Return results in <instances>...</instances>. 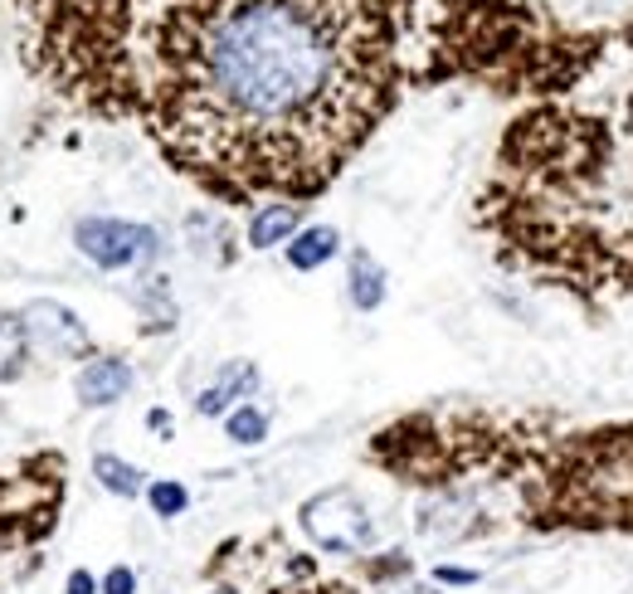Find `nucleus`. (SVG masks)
<instances>
[{
	"mask_svg": "<svg viewBox=\"0 0 633 594\" xmlns=\"http://www.w3.org/2000/svg\"><path fill=\"white\" fill-rule=\"evenodd\" d=\"M341 248V234L331 225H307L297 229L293 239H288V264L297 268V274H313V268H321L327 258H337Z\"/></svg>",
	"mask_w": 633,
	"mask_h": 594,
	"instance_id": "obj_11",
	"label": "nucleus"
},
{
	"mask_svg": "<svg viewBox=\"0 0 633 594\" xmlns=\"http://www.w3.org/2000/svg\"><path fill=\"white\" fill-rule=\"evenodd\" d=\"M439 585H477V570H463V566H439L434 570Z\"/></svg>",
	"mask_w": 633,
	"mask_h": 594,
	"instance_id": "obj_18",
	"label": "nucleus"
},
{
	"mask_svg": "<svg viewBox=\"0 0 633 594\" xmlns=\"http://www.w3.org/2000/svg\"><path fill=\"white\" fill-rule=\"evenodd\" d=\"M20 327H25V341H29V347L54 351V356L88 347V331H83L74 312L59 307V302H29L25 317H20Z\"/></svg>",
	"mask_w": 633,
	"mask_h": 594,
	"instance_id": "obj_7",
	"label": "nucleus"
},
{
	"mask_svg": "<svg viewBox=\"0 0 633 594\" xmlns=\"http://www.w3.org/2000/svg\"><path fill=\"white\" fill-rule=\"evenodd\" d=\"M395 0H157L132 118L220 201H313L400 98Z\"/></svg>",
	"mask_w": 633,
	"mask_h": 594,
	"instance_id": "obj_1",
	"label": "nucleus"
},
{
	"mask_svg": "<svg viewBox=\"0 0 633 594\" xmlns=\"http://www.w3.org/2000/svg\"><path fill=\"white\" fill-rule=\"evenodd\" d=\"M132 390V366L118 356H98L78 371V400L83 404H112Z\"/></svg>",
	"mask_w": 633,
	"mask_h": 594,
	"instance_id": "obj_8",
	"label": "nucleus"
},
{
	"mask_svg": "<svg viewBox=\"0 0 633 594\" xmlns=\"http://www.w3.org/2000/svg\"><path fill=\"white\" fill-rule=\"evenodd\" d=\"M93 473H98V483L108 487V493H118V497H137L142 493V473L132 463H122V458H112V453L93 458Z\"/></svg>",
	"mask_w": 633,
	"mask_h": 594,
	"instance_id": "obj_13",
	"label": "nucleus"
},
{
	"mask_svg": "<svg viewBox=\"0 0 633 594\" xmlns=\"http://www.w3.org/2000/svg\"><path fill=\"white\" fill-rule=\"evenodd\" d=\"M74 239L98 268H132L157 254V234L147 225H127V220H83Z\"/></svg>",
	"mask_w": 633,
	"mask_h": 594,
	"instance_id": "obj_6",
	"label": "nucleus"
},
{
	"mask_svg": "<svg viewBox=\"0 0 633 594\" xmlns=\"http://www.w3.org/2000/svg\"><path fill=\"white\" fill-rule=\"evenodd\" d=\"M147 497H151V512H157V517H181L185 507H191V493H185L181 483H171V477L151 483V487H147Z\"/></svg>",
	"mask_w": 633,
	"mask_h": 594,
	"instance_id": "obj_16",
	"label": "nucleus"
},
{
	"mask_svg": "<svg viewBox=\"0 0 633 594\" xmlns=\"http://www.w3.org/2000/svg\"><path fill=\"white\" fill-rule=\"evenodd\" d=\"M102 594H137V575H132L127 566H112L108 575H102Z\"/></svg>",
	"mask_w": 633,
	"mask_h": 594,
	"instance_id": "obj_17",
	"label": "nucleus"
},
{
	"mask_svg": "<svg viewBox=\"0 0 633 594\" xmlns=\"http://www.w3.org/2000/svg\"><path fill=\"white\" fill-rule=\"evenodd\" d=\"M303 531L317 541L327 556H356L376 541V521L361 507V497L351 487H331V493H317L313 502H303Z\"/></svg>",
	"mask_w": 633,
	"mask_h": 594,
	"instance_id": "obj_5",
	"label": "nucleus"
},
{
	"mask_svg": "<svg viewBox=\"0 0 633 594\" xmlns=\"http://www.w3.org/2000/svg\"><path fill=\"white\" fill-rule=\"evenodd\" d=\"M20 361H25V327L10 312H0V380H10Z\"/></svg>",
	"mask_w": 633,
	"mask_h": 594,
	"instance_id": "obj_15",
	"label": "nucleus"
},
{
	"mask_svg": "<svg viewBox=\"0 0 633 594\" xmlns=\"http://www.w3.org/2000/svg\"><path fill=\"white\" fill-rule=\"evenodd\" d=\"M303 225V205L293 201H268L248 215V248H273V244H288Z\"/></svg>",
	"mask_w": 633,
	"mask_h": 594,
	"instance_id": "obj_9",
	"label": "nucleus"
},
{
	"mask_svg": "<svg viewBox=\"0 0 633 594\" xmlns=\"http://www.w3.org/2000/svg\"><path fill=\"white\" fill-rule=\"evenodd\" d=\"M346 293H351V307H356V312H376L380 302H386V268H380L366 248H356V254H351Z\"/></svg>",
	"mask_w": 633,
	"mask_h": 594,
	"instance_id": "obj_12",
	"label": "nucleus"
},
{
	"mask_svg": "<svg viewBox=\"0 0 633 594\" xmlns=\"http://www.w3.org/2000/svg\"><path fill=\"white\" fill-rule=\"evenodd\" d=\"M224 434H230L234 444H244V448L264 444L268 439V414L258 410V404H239V410L224 414Z\"/></svg>",
	"mask_w": 633,
	"mask_h": 594,
	"instance_id": "obj_14",
	"label": "nucleus"
},
{
	"mask_svg": "<svg viewBox=\"0 0 633 594\" xmlns=\"http://www.w3.org/2000/svg\"><path fill=\"white\" fill-rule=\"evenodd\" d=\"M29 64L64 98L102 118H132L137 49L157 0H15Z\"/></svg>",
	"mask_w": 633,
	"mask_h": 594,
	"instance_id": "obj_4",
	"label": "nucleus"
},
{
	"mask_svg": "<svg viewBox=\"0 0 633 594\" xmlns=\"http://www.w3.org/2000/svg\"><path fill=\"white\" fill-rule=\"evenodd\" d=\"M404 78H487L502 93H556L585 78L595 39L551 25L526 0H395Z\"/></svg>",
	"mask_w": 633,
	"mask_h": 594,
	"instance_id": "obj_3",
	"label": "nucleus"
},
{
	"mask_svg": "<svg viewBox=\"0 0 633 594\" xmlns=\"http://www.w3.org/2000/svg\"><path fill=\"white\" fill-rule=\"evenodd\" d=\"M258 390V371L248 366V361H234L230 371L220 375L215 385H205L200 400H195V410L205 414V420H215V414H230L239 400H248V395Z\"/></svg>",
	"mask_w": 633,
	"mask_h": 594,
	"instance_id": "obj_10",
	"label": "nucleus"
},
{
	"mask_svg": "<svg viewBox=\"0 0 633 594\" xmlns=\"http://www.w3.org/2000/svg\"><path fill=\"white\" fill-rule=\"evenodd\" d=\"M370 458L429 487L483 468L522 497V521L546 531H633V424L546 434L487 414H414L376 434Z\"/></svg>",
	"mask_w": 633,
	"mask_h": 594,
	"instance_id": "obj_2",
	"label": "nucleus"
},
{
	"mask_svg": "<svg viewBox=\"0 0 633 594\" xmlns=\"http://www.w3.org/2000/svg\"><path fill=\"white\" fill-rule=\"evenodd\" d=\"M390 594H434V590H390Z\"/></svg>",
	"mask_w": 633,
	"mask_h": 594,
	"instance_id": "obj_20",
	"label": "nucleus"
},
{
	"mask_svg": "<svg viewBox=\"0 0 633 594\" xmlns=\"http://www.w3.org/2000/svg\"><path fill=\"white\" fill-rule=\"evenodd\" d=\"M624 45H629V49H633V25H629V29H624Z\"/></svg>",
	"mask_w": 633,
	"mask_h": 594,
	"instance_id": "obj_21",
	"label": "nucleus"
},
{
	"mask_svg": "<svg viewBox=\"0 0 633 594\" xmlns=\"http://www.w3.org/2000/svg\"><path fill=\"white\" fill-rule=\"evenodd\" d=\"M69 594H98V585H93L88 570H74V575H69Z\"/></svg>",
	"mask_w": 633,
	"mask_h": 594,
	"instance_id": "obj_19",
	"label": "nucleus"
},
{
	"mask_svg": "<svg viewBox=\"0 0 633 594\" xmlns=\"http://www.w3.org/2000/svg\"><path fill=\"white\" fill-rule=\"evenodd\" d=\"M215 594H234V590H215Z\"/></svg>",
	"mask_w": 633,
	"mask_h": 594,
	"instance_id": "obj_22",
	"label": "nucleus"
}]
</instances>
